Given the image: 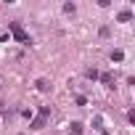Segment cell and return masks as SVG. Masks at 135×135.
<instances>
[{"mask_svg":"<svg viewBox=\"0 0 135 135\" xmlns=\"http://www.w3.org/2000/svg\"><path fill=\"white\" fill-rule=\"evenodd\" d=\"M8 27H11V32H13V37H16L19 42H27V45H29V35H27V32L21 29V24H16V21H11Z\"/></svg>","mask_w":135,"mask_h":135,"instance_id":"1","label":"cell"},{"mask_svg":"<svg viewBox=\"0 0 135 135\" xmlns=\"http://www.w3.org/2000/svg\"><path fill=\"white\" fill-rule=\"evenodd\" d=\"M101 82H103L106 88H114V77H111V74H101Z\"/></svg>","mask_w":135,"mask_h":135,"instance_id":"2","label":"cell"},{"mask_svg":"<svg viewBox=\"0 0 135 135\" xmlns=\"http://www.w3.org/2000/svg\"><path fill=\"white\" fill-rule=\"evenodd\" d=\"M40 127H45V117H37V119L32 122V130H40Z\"/></svg>","mask_w":135,"mask_h":135,"instance_id":"3","label":"cell"},{"mask_svg":"<svg viewBox=\"0 0 135 135\" xmlns=\"http://www.w3.org/2000/svg\"><path fill=\"white\" fill-rule=\"evenodd\" d=\"M48 88H50L48 80H37V90H48Z\"/></svg>","mask_w":135,"mask_h":135,"instance_id":"4","label":"cell"},{"mask_svg":"<svg viewBox=\"0 0 135 135\" xmlns=\"http://www.w3.org/2000/svg\"><path fill=\"white\" fill-rule=\"evenodd\" d=\"M72 135H82V124H80V122L72 124Z\"/></svg>","mask_w":135,"mask_h":135,"instance_id":"5","label":"cell"},{"mask_svg":"<svg viewBox=\"0 0 135 135\" xmlns=\"http://www.w3.org/2000/svg\"><path fill=\"white\" fill-rule=\"evenodd\" d=\"M122 58H124L122 50H114V53H111V61H122Z\"/></svg>","mask_w":135,"mask_h":135,"instance_id":"6","label":"cell"},{"mask_svg":"<svg viewBox=\"0 0 135 135\" xmlns=\"http://www.w3.org/2000/svg\"><path fill=\"white\" fill-rule=\"evenodd\" d=\"M130 16H132L130 11H122V13H119V21H130Z\"/></svg>","mask_w":135,"mask_h":135,"instance_id":"7","label":"cell"}]
</instances>
